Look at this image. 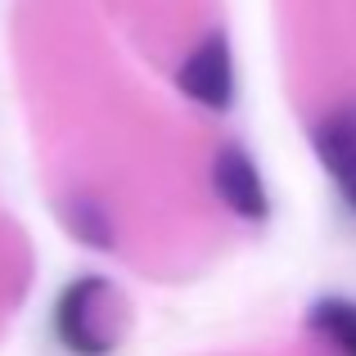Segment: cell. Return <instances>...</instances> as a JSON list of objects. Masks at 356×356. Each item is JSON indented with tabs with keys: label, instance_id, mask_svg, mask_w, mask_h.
<instances>
[{
	"label": "cell",
	"instance_id": "5",
	"mask_svg": "<svg viewBox=\"0 0 356 356\" xmlns=\"http://www.w3.org/2000/svg\"><path fill=\"white\" fill-rule=\"evenodd\" d=\"M312 330L321 339H330L343 356H356V302L352 298H321V302L307 312Z\"/></svg>",
	"mask_w": 356,
	"mask_h": 356
},
{
	"label": "cell",
	"instance_id": "1",
	"mask_svg": "<svg viewBox=\"0 0 356 356\" xmlns=\"http://www.w3.org/2000/svg\"><path fill=\"white\" fill-rule=\"evenodd\" d=\"M54 330H59L63 348L72 356H104L113 352L122 334L118 316V293L108 289L104 275H81L63 289L59 307H54Z\"/></svg>",
	"mask_w": 356,
	"mask_h": 356
},
{
	"label": "cell",
	"instance_id": "4",
	"mask_svg": "<svg viewBox=\"0 0 356 356\" xmlns=\"http://www.w3.org/2000/svg\"><path fill=\"white\" fill-rule=\"evenodd\" d=\"M312 145L321 167L330 172V181L339 185V194L348 199V208L356 212V118L352 113H334L312 131Z\"/></svg>",
	"mask_w": 356,
	"mask_h": 356
},
{
	"label": "cell",
	"instance_id": "3",
	"mask_svg": "<svg viewBox=\"0 0 356 356\" xmlns=\"http://www.w3.org/2000/svg\"><path fill=\"white\" fill-rule=\"evenodd\" d=\"M212 190L217 199L226 203L235 217H248V221H261L270 212V199H266V185H261V172L239 145H226L217 158H212Z\"/></svg>",
	"mask_w": 356,
	"mask_h": 356
},
{
	"label": "cell",
	"instance_id": "2",
	"mask_svg": "<svg viewBox=\"0 0 356 356\" xmlns=\"http://www.w3.org/2000/svg\"><path fill=\"white\" fill-rule=\"evenodd\" d=\"M176 86L194 99L199 108H230L235 99V59H230V41L221 32L203 36L190 54H185Z\"/></svg>",
	"mask_w": 356,
	"mask_h": 356
},
{
	"label": "cell",
	"instance_id": "6",
	"mask_svg": "<svg viewBox=\"0 0 356 356\" xmlns=\"http://www.w3.org/2000/svg\"><path fill=\"white\" fill-rule=\"evenodd\" d=\"M63 221H68V230L81 243H90V248H113V217H108L95 199H86V194L68 199L63 203Z\"/></svg>",
	"mask_w": 356,
	"mask_h": 356
}]
</instances>
